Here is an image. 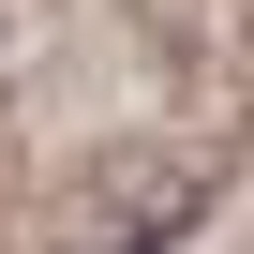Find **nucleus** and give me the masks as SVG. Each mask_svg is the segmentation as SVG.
<instances>
[{"mask_svg": "<svg viewBox=\"0 0 254 254\" xmlns=\"http://www.w3.org/2000/svg\"><path fill=\"white\" fill-rule=\"evenodd\" d=\"M194 194H209L194 165H135V180H105V194L75 209V254H150V239L194 224Z\"/></svg>", "mask_w": 254, "mask_h": 254, "instance_id": "1", "label": "nucleus"}]
</instances>
